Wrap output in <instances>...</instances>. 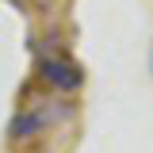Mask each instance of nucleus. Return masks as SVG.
Returning a JSON list of instances; mask_svg holds the SVG:
<instances>
[{
    "label": "nucleus",
    "instance_id": "obj_1",
    "mask_svg": "<svg viewBox=\"0 0 153 153\" xmlns=\"http://www.w3.org/2000/svg\"><path fill=\"white\" fill-rule=\"evenodd\" d=\"M42 80L54 84L57 92H76L84 76H80V69H76L73 61H65V57H46V61H42Z\"/></svg>",
    "mask_w": 153,
    "mask_h": 153
},
{
    "label": "nucleus",
    "instance_id": "obj_2",
    "mask_svg": "<svg viewBox=\"0 0 153 153\" xmlns=\"http://www.w3.org/2000/svg\"><path fill=\"white\" fill-rule=\"evenodd\" d=\"M42 126H46V115L27 111V115H19V119H12V138H31V134H38Z\"/></svg>",
    "mask_w": 153,
    "mask_h": 153
},
{
    "label": "nucleus",
    "instance_id": "obj_3",
    "mask_svg": "<svg viewBox=\"0 0 153 153\" xmlns=\"http://www.w3.org/2000/svg\"><path fill=\"white\" fill-rule=\"evenodd\" d=\"M149 69H153V54H149Z\"/></svg>",
    "mask_w": 153,
    "mask_h": 153
}]
</instances>
